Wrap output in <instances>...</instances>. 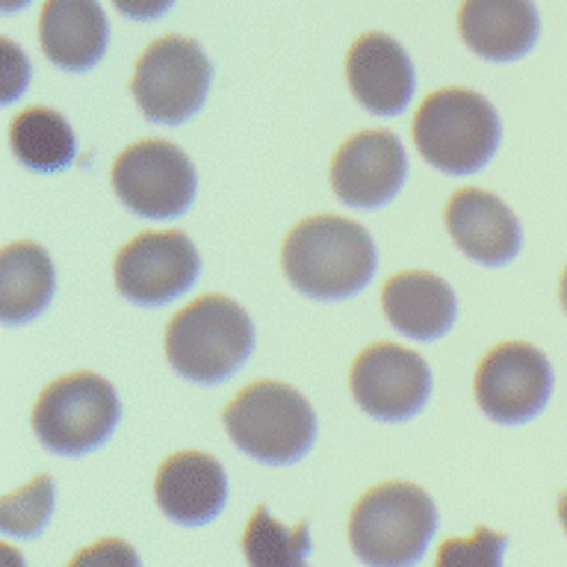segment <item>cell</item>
I'll return each instance as SVG.
<instances>
[{
	"instance_id": "7",
	"label": "cell",
	"mask_w": 567,
	"mask_h": 567,
	"mask_svg": "<svg viewBox=\"0 0 567 567\" xmlns=\"http://www.w3.org/2000/svg\"><path fill=\"white\" fill-rule=\"evenodd\" d=\"M210 80L213 65L198 42L166 35L140 56L131 92L148 122L181 124L202 110Z\"/></svg>"
},
{
	"instance_id": "13",
	"label": "cell",
	"mask_w": 567,
	"mask_h": 567,
	"mask_svg": "<svg viewBox=\"0 0 567 567\" xmlns=\"http://www.w3.org/2000/svg\"><path fill=\"white\" fill-rule=\"evenodd\" d=\"M159 512L181 526L216 520L228 499V476L213 455L186 450L166 458L154 482Z\"/></svg>"
},
{
	"instance_id": "10",
	"label": "cell",
	"mask_w": 567,
	"mask_h": 567,
	"mask_svg": "<svg viewBox=\"0 0 567 567\" xmlns=\"http://www.w3.org/2000/svg\"><path fill=\"white\" fill-rule=\"evenodd\" d=\"M202 272V257L181 230L140 234L115 257V287L142 308H159L184 296Z\"/></svg>"
},
{
	"instance_id": "2",
	"label": "cell",
	"mask_w": 567,
	"mask_h": 567,
	"mask_svg": "<svg viewBox=\"0 0 567 567\" xmlns=\"http://www.w3.org/2000/svg\"><path fill=\"white\" fill-rule=\"evenodd\" d=\"M437 532V508L423 487L388 482L367 491L349 517V544L367 567H414Z\"/></svg>"
},
{
	"instance_id": "27",
	"label": "cell",
	"mask_w": 567,
	"mask_h": 567,
	"mask_svg": "<svg viewBox=\"0 0 567 567\" xmlns=\"http://www.w3.org/2000/svg\"><path fill=\"white\" fill-rule=\"evenodd\" d=\"M27 3H30V0H0V9H3V12H16V9L27 7Z\"/></svg>"
},
{
	"instance_id": "9",
	"label": "cell",
	"mask_w": 567,
	"mask_h": 567,
	"mask_svg": "<svg viewBox=\"0 0 567 567\" xmlns=\"http://www.w3.org/2000/svg\"><path fill=\"white\" fill-rule=\"evenodd\" d=\"M553 393V367L529 343H503L482 358L476 402L499 425H523L544 411Z\"/></svg>"
},
{
	"instance_id": "14",
	"label": "cell",
	"mask_w": 567,
	"mask_h": 567,
	"mask_svg": "<svg viewBox=\"0 0 567 567\" xmlns=\"http://www.w3.org/2000/svg\"><path fill=\"white\" fill-rule=\"evenodd\" d=\"M443 219L455 246L476 264L503 266L520 251V221L485 189H458L446 204Z\"/></svg>"
},
{
	"instance_id": "5",
	"label": "cell",
	"mask_w": 567,
	"mask_h": 567,
	"mask_svg": "<svg viewBox=\"0 0 567 567\" xmlns=\"http://www.w3.org/2000/svg\"><path fill=\"white\" fill-rule=\"evenodd\" d=\"M414 142L429 166L450 175H473L496 154L499 115L470 89H441L416 110Z\"/></svg>"
},
{
	"instance_id": "3",
	"label": "cell",
	"mask_w": 567,
	"mask_h": 567,
	"mask_svg": "<svg viewBox=\"0 0 567 567\" xmlns=\"http://www.w3.org/2000/svg\"><path fill=\"white\" fill-rule=\"evenodd\" d=\"M255 349V326L237 301L202 296L175 313L166 331L172 370L198 384H219L248 361Z\"/></svg>"
},
{
	"instance_id": "17",
	"label": "cell",
	"mask_w": 567,
	"mask_h": 567,
	"mask_svg": "<svg viewBox=\"0 0 567 567\" xmlns=\"http://www.w3.org/2000/svg\"><path fill=\"white\" fill-rule=\"evenodd\" d=\"M104 9L97 0H48L39 18L44 56L65 71L92 69L106 51Z\"/></svg>"
},
{
	"instance_id": "24",
	"label": "cell",
	"mask_w": 567,
	"mask_h": 567,
	"mask_svg": "<svg viewBox=\"0 0 567 567\" xmlns=\"http://www.w3.org/2000/svg\"><path fill=\"white\" fill-rule=\"evenodd\" d=\"M65 567H142L136 549L122 538H104L80 549Z\"/></svg>"
},
{
	"instance_id": "1",
	"label": "cell",
	"mask_w": 567,
	"mask_h": 567,
	"mask_svg": "<svg viewBox=\"0 0 567 567\" xmlns=\"http://www.w3.org/2000/svg\"><path fill=\"white\" fill-rule=\"evenodd\" d=\"M284 272L299 292L340 301L361 292L375 275V243L367 228L340 216H310L284 243Z\"/></svg>"
},
{
	"instance_id": "25",
	"label": "cell",
	"mask_w": 567,
	"mask_h": 567,
	"mask_svg": "<svg viewBox=\"0 0 567 567\" xmlns=\"http://www.w3.org/2000/svg\"><path fill=\"white\" fill-rule=\"evenodd\" d=\"M3 53H7V89H3V101H16L18 92L27 89V80H30V62L27 56L16 51V44L3 39Z\"/></svg>"
},
{
	"instance_id": "20",
	"label": "cell",
	"mask_w": 567,
	"mask_h": 567,
	"mask_svg": "<svg viewBox=\"0 0 567 567\" xmlns=\"http://www.w3.org/2000/svg\"><path fill=\"white\" fill-rule=\"evenodd\" d=\"M9 142H12L16 157L33 172H60L71 166V159L78 154L71 124L48 106H33V110L18 113L9 127Z\"/></svg>"
},
{
	"instance_id": "8",
	"label": "cell",
	"mask_w": 567,
	"mask_h": 567,
	"mask_svg": "<svg viewBox=\"0 0 567 567\" xmlns=\"http://www.w3.org/2000/svg\"><path fill=\"white\" fill-rule=\"evenodd\" d=\"M113 189L142 219H177L195 198V168L172 142H136L115 159Z\"/></svg>"
},
{
	"instance_id": "11",
	"label": "cell",
	"mask_w": 567,
	"mask_h": 567,
	"mask_svg": "<svg viewBox=\"0 0 567 567\" xmlns=\"http://www.w3.org/2000/svg\"><path fill=\"white\" fill-rule=\"evenodd\" d=\"M352 396L381 423H402L425 408L432 393V372L411 349L375 343L358 354L352 367Z\"/></svg>"
},
{
	"instance_id": "6",
	"label": "cell",
	"mask_w": 567,
	"mask_h": 567,
	"mask_svg": "<svg viewBox=\"0 0 567 567\" xmlns=\"http://www.w3.org/2000/svg\"><path fill=\"white\" fill-rule=\"evenodd\" d=\"M122 416L113 384L95 372L62 375L33 408L35 437L56 455H86L110 441Z\"/></svg>"
},
{
	"instance_id": "29",
	"label": "cell",
	"mask_w": 567,
	"mask_h": 567,
	"mask_svg": "<svg viewBox=\"0 0 567 567\" xmlns=\"http://www.w3.org/2000/svg\"><path fill=\"white\" fill-rule=\"evenodd\" d=\"M561 305H565V313H567V269L561 275Z\"/></svg>"
},
{
	"instance_id": "16",
	"label": "cell",
	"mask_w": 567,
	"mask_h": 567,
	"mask_svg": "<svg viewBox=\"0 0 567 567\" xmlns=\"http://www.w3.org/2000/svg\"><path fill=\"white\" fill-rule=\"evenodd\" d=\"M458 30L473 53L494 62H512L535 48L540 18L532 0H464Z\"/></svg>"
},
{
	"instance_id": "4",
	"label": "cell",
	"mask_w": 567,
	"mask_h": 567,
	"mask_svg": "<svg viewBox=\"0 0 567 567\" xmlns=\"http://www.w3.org/2000/svg\"><path fill=\"white\" fill-rule=\"evenodd\" d=\"M221 420L237 450L272 467L305 458L317 437V416L308 399L281 381H257L239 390Z\"/></svg>"
},
{
	"instance_id": "22",
	"label": "cell",
	"mask_w": 567,
	"mask_h": 567,
	"mask_svg": "<svg viewBox=\"0 0 567 567\" xmlns=\"http://www.w3.org/2000/svg\"><path fill=\"white\" fill-rule=\"evenodd\" d=\"M53 514V478L35 476L0 503V529L9 538H39Z\"/></svg>"
},
{
	"instance_id": "19",
	"label": "cell",
	"mask_w": 567,
	"mask_h": 567,
	"mask_svg": "<svg viewBox=\"0 0 567 567\" xmlns=\"http://www.w3.org/2000/svg\"><path fill=\"white\" fill-rule=\"evenodd\" d=\"M56 290L51 255L39 243H12L0 251V319L21 326L42 313Z\"/></svg>"
},
{
	"instance_id": "23",
	"label": "cell",
	"mask_w": 567,
	"mask_h": 567,
	"mask_svg": "<svg viewBox=\"0 0 567 567\" xmlns=\"http://www.w3.org/2000/svg\"><path fill=\"white\" fill-rule=\"evenodd\" d=\"M508 538L503 532L478 526L470 538H450L437 549L434 567H503Z\"/></svg>"
},
{
	"instance_id": "28",
	"label": "cell",
	"mask_w": 567,
	"mask_h": 567,
	"mask_svg": "<svg viewBox=\"0 0 567 567\" xmlns=\"http://www.w3.org/2000/svg\"><path fill=\"white\" fill-rule=\"evenodd\" d=\"M558 517H561V526L567 532V494H561V499H558Z\"/></svg>"
},
{
	"instance_id": "21",
	"label": "cell",
	"mask_w": 567,
	"mask_h": 567,
	"mask_svg": "<svg viewBox=\"0 0 567 567\" xmlns=\"http://www.w3.org/2000/svg\"><path fill=\"white\" fill-rule=\"evenodd\" d=\"M243 553L248 567H308L310 532L305 523L287 529L269 514L266 505H257L243 535Z\"/></svg>"
},
{
	"instance_id": "12",
	"label": "cell",
	"mask_w": 567,
	"mask_h": 567,
	"mask_svg": "<svg viewBox=\"0 0 567 567\" xmlns=\"http://www.w3.org/2000/svg\"><path fill=\"white\" fill-rule=\"evenodd\" d=\"M408 175V157L396 133L363 131L346 140L331 163L337 198L358 210H375L396 198Z\"/></svg>"
},
{
	"instance_id": "15",
	"label": "cell",
	"mask_w": 567,
	"mask_h": 567,
	"mask_svg": "<svg viewBox=\"0 0 567 567\" xmlns=\"http://www.w3.org/2000/svg\"><path fill=\"white\" fill-rule=\"evenodd\" d=\"M346 78L358 104L375 115H399L414 95V65L384 33H367L346 56Z\"/></svg>"
},
{
	"instance_id": "26",
	"label": "cell",
	"mask_w": 567,
	"mask_h": 567,
	"mask_svg": "<svg viewBox=\"0 0 567 567\" xmlns=\"http://www.w3.org/2000/svg\"><path fill=\"white\" fill-rule=\"evenodd\" d=\"M113 3L122 16L133 18V21H151V18L163 16L175 0H113Z\"/></svg>"
},
{
	"instance_id": "18",
	"label": "cell",
	"mask_w": 567,
	"mask_h": 567,
	"mask_svg": "<svg viewBox=\"0 0 567 567\" xmlns=\"http://www.w3.org/2000/svg\"><path fill=\"white\" fill-rule=\"evenodd\" d=\"M381 305L390 326L411 340H437L455 322L450 284L432 272H402L384 284Z\"/></svg>"
}]
</instances>
